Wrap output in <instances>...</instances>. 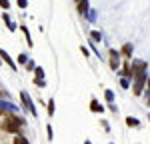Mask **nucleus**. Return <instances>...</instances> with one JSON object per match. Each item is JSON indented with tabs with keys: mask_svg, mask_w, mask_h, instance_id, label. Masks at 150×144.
Masks as SVG:
<instances>
[{
	"mask_svg": "<svg viewBox=\"0 0 150 144\" xmlns=\"http://www.w3.org/2000/svg\"><path fill=\"white\" fill-rule=\"evenodd\" d=\"M132 72H134V76H136V80H134V94L140 96L142 94V88H144V80H146V62L134 60Z\"/></svg>",
	"mask_w": 150,
	"mask_h": 144,
	"instance_id": "nucleus-1",
	"label": "nucleus"
},
{
	"mask_svg": "<svg viewBox=\"0 0 150 144\" xmlns=\"http://www.w3.org/2000/svg\"><path fill=\"white\" fill-rule=\"evenodd\" d=\"M20 126H22V118H18V116H14V114L6 116V120L2 122V130L12 132V134H18V128H20Z\"/></svg>",
	"mask_w": 150,
	"mask_h": 144,
	"instance_id": "nucleus-2",
	"label": "nucleus"
},
{
	"mask_svg": "<svg viewBox=\"0 0 150 144\" xmlns=\"http://www.w3.org/2000/svg\"><path fill=\"white\" fill-rule=\"evenodd\" d=\"M118 64H120V52L110 50V66H112V70H116V68H118Z\"/></svg>",
	"mask_w": 150,
	"mask_h": 144,
	"instance_id": "nucleus-3",
	"label": "nucleus"
},
{
	"mask_svg": "<svg viewBox=\"0 0 150 144\" xmlns=\"http://www.w3.org/2000/svg\"><path fill=\"white\" fill-rule=\"evenodd\" d=\"M22 100H24V106H26V110H30L32 114H36V108H34V104H32V100H30V96H28V92H22Z\"/></svg>",
	"mask_w": 150,
	"mask_h": 144,
	"instance_id": "nucleus-4",
	"label": "nucleus"
},
{
	"mask_svg": "<svg viewBox=\"0 0 150 144\" xmlns=\"http://www.w3.org/2000/svg\"><path fill=\"white\" fill-rule=\"evenodd\" d=\"M0 56H2V58H4L6 62H8V66H10V68H14V70H16V62H14V60H12L10 56H8V54H6L4 50H0Z\"/></svg>",
	"mask_w": 150,
	"mask_h": 144,
	"instance_id": "nucleus-5",
	"label": "nucleus"
},
{
	"mask_svg": "<svg viewBox=\"0 0 150 144\" xmlns=\"http://www.w3.org/2000/svg\"><path fill=\"white\" fill-rule=\"evenodd\" d=\"M130 54H132V44H124L122 50H120V56H128L130 58Z\"/></svg>",
	"mask_w": 150,
	"mask_h": 144,
	"instance_id": "nucleus-6",
	"label": "nucleus"
},
{
	"mask_svg": "<svg viewBox=\"0 0 150 144\" xmlns=\"http://www.w3.org/2000/svg\"><path fill=\"white\" fill-rule=\"evenodd\" d=\"M14 144H30L28 142V138H24L22 134H14V140H12Z\"/></svg>",
	"mask_w": 150,
	"mask_h": 144,
	"instance_id": "nucleus-7",
	"label": "nucleus"
},
{
	"mask_svg": "<svg viewBox=\"0 0 150 144\" xmlns=\"http://www.w3.org/2000/svg\"><path fill=\"white\" fill-rule=\"evenodd\" d=\"M78 10L82 14H86V10H88V0H78Z\"/></svg>",
	"mask_w": 150,
	"mask_h": 144,
	"instance_id": "nucleus-8",
	"label": "nucleus"
},
{
	"mask_svg": "<svg viewBox=\"0 0 150 144\" xmlns=\"http://www.w3.org/2000/svg\"><path fill=\"white\" fill-rule=\"evenodd\" d=\"M2 20L6 22V26H8V30H16V26H14V24L10 22V18H8V14H4V16H2Z\"/></svg>",
	"mask_w": 150,
	"mask_h": 144,
	"instance_id": "nucleus-9",
	"label": "nucleus"
},
{
	"mask_svg": "<svg viewBox=\"0 0 150 144\" xmlns=\"http://www.w3.org/2000/svg\"><path fill=\"white\" fill-rule=\"evenodd\" d=\"M122 74H124V76H128V78H130V76H132V74H134V72H132V66H130V64H124V72H122Z\"/></svg>",
	"mask_w": 150,
	"mask_h": 144,
	"instance_id": "nucleus-10",
	"label": "nucleus"
},
{
	"mask_svg": "<svg viewBox=\"0 0 150 144\" xmlns=\"http://www.w3.org/2000/svg\"><path fill=\"white\" fill-rule=\"evenodd\" d=\"M22 32H24V36H26V42H28V46H32V38H30V32H28V28H26V26H22Z\"/></svg>",
	"mask_w": 150,
	"mask_h": 144,
	"instance_id": "nucleus-11",
	"label": "nucleus"
},
{
	"mask_svg": "<svg viewBox=\"0 0 150 144\" xmlns=\"http://www.w3.org/2000/svg\"><path fill=\"white\" fill-rule=\"evenodd\" d=\"M90 110H96V112H102V106L96 102V100H92V104H90Z\"/></svg>",
	"mask_w": 150,
	"mask_h": 144,
	"instance_id": "nucleus-12",
	"label": "nucleus"
},
{
	"mask_svg": "<svg viewBox=\"0 0 150 144\" xmlns=\"http://www.w3.org/2000/svg\"><path fill=\"white\" fill-rule=\"evenodd\" d=\"M48 114H54V100H48Z\"/></svg>",
	"mask_w": 150,
	"mask_h": 144,
	"instance_id": "nucleus-13",
	"label": "nucleus"
},
{
	"mask_svg": "<svg viewBox=\"0 0 150 144\" xmlns=\"http://www.w3.org/2000/svg\"><path fill=\"white\" fill-rule=\"evenodd\" d=\"M104 96H106V100H108V102H112V100H114V94H112V90H106V92H104Z\"/></svg>",
	"mask_w": 150,
	"mask_h": 144,
	"instance_id": "nucleus-14",
	"label": "nucleus"
},
{
	"mask_svg": "<svg viewBox=\"0 0 150 144\" xmlns=\"http://www.w3.org/2000/svg\"><path fill=\"white\" fill-rule=\"evenodd\" d=\"M0 8L8 10V8H10V2H8V0H0Z\"/></svg>",
	"mask_w": 150,
	"mask_h": 144,
	"instance_id": "nucleus-15",
	"label": "nucleus"
},
{
	"mask_svg": "<svg viewBox=\"0 0 150 144\" xmlns=\"http://www.w3.org/2000/svg\"><path fill=\"white\" fill-rule=\"evenodd\" d=\"M42 76H44V70H42V68H36V78L42 80Z\"/></svg>",
	"mask_w": 150,
	"mask_h": 144,
	"instance_id": "nucleus-16",
	"label": "nucleus"
},
{
	"mask_svg": "<svg viewBox=\"0 0 150 144\" xmlns=\"http://www.w3.org/2000/svg\"><path fill=\"white\" fill-rule=\"evenodd\" d=\"M126 124H130V126H138V122L134 118H126Z\"/></svg>",
	"mask_w": 150,
	"mask_h": 144,
	"instance_id": "nucleus-17",
	"label": "nucleus"
},
{
	"mask_svg": "<svg viewBox=\"0 0 150 144\" xmlns=\"http://www.w3.org/2000/svg\"><path fill=\"white\" fill-rule=\"evenodd\" d=\"M18 6H20V8H26V6H28V2H26V0H18Z\"/></svg>",
	"mask_w": 150,
	"mask_h": 144,
	"instance_id": "nucleus-18",
	"label": "nucleus"
},
{
	"mask_svg": "<svg viewBox=\"0 0 150 144\" xmlns=\"http://www.w3.org/2000/svg\"><path fill=\"white\" fill-rule=\"evenodd\" d=\"M46 134H48V140H52V128L46 126Z\"/></svg>",
	"mask_w": 150,
	"mask_h": 144,
	"instance_id": "nucleus-19",
	"label": "nucleus"
},
{
	"mask_svg": "<svg viewBox=\"0 0 150 144\" xmlns=\"http://www.w3.org/2000/svg\"><path fill=\"white\" fill-rule=\"evenodd\" d=\"M92 40H96V42H98V40H100V34H98V32H92Z\"/></svg>",
	"mask_w": 150,
	"mask_h": 144,
	"instance_id": "nucleus-20",
	"label": "nucleus"
},
{
	"mask_svg": "<svg viewBox=\"0 0 150 144\" xmlns=\"http://www.w3.org/2000/svg\"><path fill=\"white\" fill-rule=\"evenodd\" d=\"M34 82H36V84H38V86H40V88H42V86H44V80H40V78H36Z\"/></svg>",
	"mask_w": 150,
	"mask_h": 144,
	"instance_id": "nucleus-21",
	"label": "nucleus"
},
{
	"mask_svg": "<svg viewBox=\"0 0 150 144\" xmlns=\"http://www.w3.org/2000/svg\"><path fill=\"white\" fill-rule=\"evenodd\" d=\"M84 144H90V142H84Z\"/></svg>",
	"mask_w": 150,
	"mask_h": 144,
	"instance_id": "nucleus-22",
	"label": "nucleus"
}]
</instances>
